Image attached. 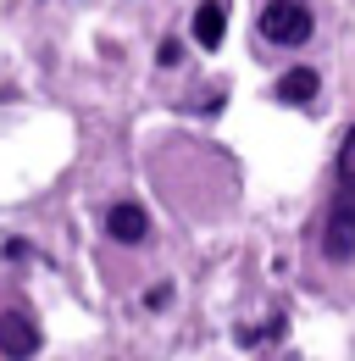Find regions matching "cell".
<instances>
[{"instance_id":"obj_1","label":"cell","mask_w":355,"mask_h":361,"mask_svg":"<svg viewBox=\"0 0 355 361\" xmlns=\"http://www.w3.org/2000/svg\"><path fill=\"white\" fill-rule=\"evenodd\" d=\"M322 256L333 267L355 262V189H339L333 206H328V223H322Z\"/></svg>"},{"instance_id":"obj_2","label":"cell","mask_w":355,"mask_h":361,"mask_svg":"<svg viewBox=\"0 0 355 361\" xmlns=\"http://www.w3.org/2000/svg\"><path fill=\"white\" fill-rule=\"evenodd\" d=\"M311 6L306 0H266L261 11V34L272 39V45H306L311 39Z\"/></svg>"},{"instance_id":"obj_3","label":"cell","mask_w":355,"mask_h":361,"mask_svg":"<svg viewBox=\"0 0 355 361\" xmlns=\"http://www.w3.org/2000/svg\"><path fill=\"white\" fill-rule=\"evenodd\" d=\"M39 322H34V317L28 312H17V306H11V312H0V356L6 361H34L39 356Z\"/></svg>"},{"instance_id":"obj_4","label":"cell","mask_w":355,"mask_h":361,"mask_svg":"<svg viewBox=\"0 0 355 361\" xmlns=\"http://www.w3.org/2000/svg\"><path fill=\"white\" fill-rule=\"evenodd\" d=\"M106 233H111L117 245H144V239H150V212H144L139 200H117V206L106 212Z\"/></svg>"},{"instance_id":"obj_5","label":"cell","mask_w":355,"mask_h":361,"mask_svg":"<svg viewBox=\"0 0 355 361\" xmlns=\"http://www.w3.org/2000/svg\"><path fill=\"white\" fill-rule=\"evenodd\" d=\"M322 90V78H316V67H289L283 78H278V100H289V106H311Z\"/></svg>"},{"instance_id":"obj_6","label":"cell","mask_w":355,"mask_h":361,"mask_svg":"<svg viewBox=\"0 0 355 361\" xmlns=\"http://www.w3.org/2000/svg\"><path fill=\"white\" fill-rule=\"evenodd\" d=\"M189 34H194V45H200V50H217L222 45V0H200V6H194Z\"/></svg>"},{"instance_id":"obj_7","label":"cell","mask_w":355,"mask_h":361,"mask_svg":"<svg viewBox=\"0 0 355 361\" xmlns=\"http://www.w3.org/2000/svg\"><path fill=\"white\" fill-rule=\"evenodd\" d=\"M333 178H339V189H355V123L344 128V139H339V156H333Z\"/></svg>"},{"instance_id":"obj_8","label":"cell","mask_w":355,"mask_h":361,"mask_svg":"<svg viewBox=\"0 0 355 361\" xmlns=\"http://www.w3.org/2000/svg\"><path fill=\"white\" fill-rule=\"evenodd\" d=\"M144 306H150V312H167V306H173V283H150V289H144Z\"/></svg>"},{"instance_id":"obj_9","label":"cell","mask_w":355,"mask_h":361,"mask_svg":"<svg viewBox=\"0 0 355 361\" xmlns=\"http://www.w3.org/2000/svg\"><path fill=\"white\" fill-rule=\"evenodd\" d=\"M0 256H6V262H28L34 250H28V239H6V245H0Z\"/></svg>"}]
</instances>
